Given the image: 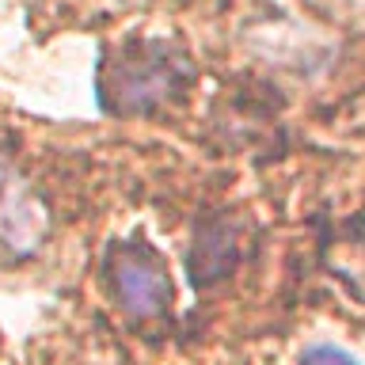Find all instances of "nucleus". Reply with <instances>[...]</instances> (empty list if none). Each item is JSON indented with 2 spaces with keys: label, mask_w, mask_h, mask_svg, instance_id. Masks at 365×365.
<instances>
[{
  "label": "nucleus",
  "mask_w": 365,
  "mask_h": 365,
  "mask_svg": "<svg viewBox=\"0 0 365 365\" xmlns=\"http://www.w3.org/2000/svg\"><path fill=\"white\" fill-rule=\"evenodd\" d=\"M301 365H358V361L339 346H308L301 354Z\"/></svg>",
  "instance_id": "39448f33"
},
{
  "label": "nucleus",
  "mask_w": 365,
  "mask_h": 365,
  "mask_svg": "<svg viewBox=\"0 0 365 365\" xmlns=\"http://www.w3.org/2000/svg\"><path fill=\"white\" fill-rule=\"evenodd\" d=\"M194 65L175 42L133 38L99 65V103L110 114H141L190 88Z\"/></svg>",
  "instance_id": "f257e3e1"
},
{
  "label": "nucleus",
  "mask_w": 365,
  "mask_h": 365,
  "mask_svg": "<svg viewBox=\"0 0 365 365\" xmlns=\"http://www.w3.org/2000/svg\"><path fill=\"white\" fill-rule=\"evenodd\" d=\"M240 255V228L232 221H210L194 232L190 255H187V270L194 285H210L217 278H225L236 267Z\"/></svg>",
  "instance_id": "20e7f679"
},
{
  "label": "nucleus",
  "mask_w": 365,
  "mask_h": 365,
  "mask_svg": "<svg viewBox=\"0 0 365 365\" xmlns=\"http://www.w3.org/2000/svg\"><path fill=\"white\" fill-rule=\"evenodd\" d=\"M107 274H110L114 297L130 316H141V319L168 316L171 301H175V285H171L164 259L148 244H141V240L114 244L107 251Z\"/></svg>",
  "instance_id": "f03ea898"
},
{
  "label": "nucleus",
  "mask_w": 365,
  "mask_h": 365,
  "mask_svg": "<svg viewBox=\"0 0 365 365\" xmlns=\"http://www.w3.org/2000/svg\"><path fill=\"white\" fill-rule=\"evenodd\" d=\"M46 236H50V205L11 160L0 156V262L38 255Z\"/></svg>",
  "instance_id": "7ed1b4c3"
}]
</instances>
